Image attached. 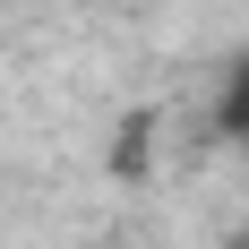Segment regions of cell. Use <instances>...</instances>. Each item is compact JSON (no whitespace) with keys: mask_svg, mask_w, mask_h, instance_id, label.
Returning a JSON list of instances; mask_svg holds the SVG:
<instances>
[{"mask_svg":"<svg viewBox=\"0 0 249 249\" xmlns=\"http://www.w3.org/2000/svg\"><path fill=\"white\" fill-rule=\"evenodd\" d=\"M215 129H224V138H249V60H232L224 95H215Z\"/></svg>","mask_w":249,"mask_h":249,"instance_id":"7a4b0ae2","label":"cell"},{"mask_svg":"<svg viewBox=\"0 0 249 249\" xmlns=\"http://www.w3.org/2000/svg\"><path fill=\"white\" fill-rule=\"evenodd\" d=\"M146 155H155V121H146V112H129V121H121V138H112V172H121V180H138V163H146Z\"/></svg>","mask_w":249,"mask_h":249,"instance_id":"6da1fadb","label":"cell"},{"mask_svg":"<svg viewBox=\"0 0 249 249\" xmlns=\"http://www.w3.org/2000/svg\"><path fill=\"white\" fill-rule=\"evenodd\" d=\"M232 249H249V241H232Z\"/></svg>","mask_w":249,"mask_h":249,"instance_id":"3957f363","label":"cell"}]
</instances>
